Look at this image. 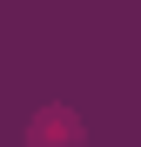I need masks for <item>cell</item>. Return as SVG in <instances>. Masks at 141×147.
I'll return each mask as SVG.
<instances>
[{
	"label": "cell",
	"instance_id": "cell-1",
	"mask_svg": "<svg viewBox=\"0 0 141 147\" xmlns=\"http://www.w3.org/2000/svg\"><path fill=\"white\" fill-rule=\"evenodd\" d=\"M34 147H74V114L67 107H47L34 120Z\"/></svg>",
	"mask_w": 141,
	"mask_h": 147
}]
</instances>
